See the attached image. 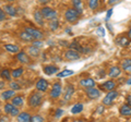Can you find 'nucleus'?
Masks as SVG:
<instances>
[{
    "instance_id": "obj_1",
    "label": "nucleus",
    "mask_w": 131,
    "mask_h": 122,
    "mask_svg": "<svg viewBox=\"0 0 131 122\" xmlns=\"http://www.w3.org/2000/svg\"><path fill=\"white\" fill-rule=\"evenodd\" d=\"M42 100H43V95L40 94V92H35V93H32V95L28 97V100H27V104L31 108H37L42 104Z\"/></svg>"
},
{
    "instance_id": "obj_2",
    "label": "nucleus",
    "mask_w": 131,
    "mask_h": 122,
    "mask_svg": "<svg viewBox=\"0 0 131 122\" xmlns=\"http://www.w3.org/2000/svg\"><path fill=\"white\" fill-rule=\"evenodd\" d=\"M80 13L78 12L74 8H71V9H68L64 13V19L67 20L69 23H75L78 20L80 19Z\"/></svg>"
},
{
    "instance_id": "obj_3",
    "label": "nucleus",
    "mask_w": 131,
    "mask_h": 122,
    "mask_svg": "<svg viewBox=\"0 0 131 122\" xmlns=\"http://www.w3.org/2000/svg\"><path fill=\"white\" fill-rule=\"evenodd\" d=\"M40 13H42L43 18H44L45 20H48V21L57 19V15H58V13H57L56 10L51 9V8H49V7L43 8V9L40 10Z\"/></svg>"
},
{
    "instance_id": "obj_4",
    "label": "nucleus",
    "mask_w": 131,
    "mask_h": 122,
    "mask_svg": "<svg viewBox=\"0 0 131 122\" xmlns=\"http://www.w3.org/2000/svg\"><path fill=\"white\" fill-rule=\"evenodd\" d=\"M118 96H119V93H118L117 91H114V89H113V91H109L107 93V95L104 97L103 105L104 106H110V105H113L115 99H116Z\"/></svg>"
},
{
    "instance_id": "obj_5",
    "label": "nucleus",
    "mask_w": 131,
    "mask_h": 122,
    "mask_svg": "<svg viewBox=\"0 0 131 122\" xmlns=\"http://www.w3.org/2000/svg\"><path fill=\"white\" fill-rule=\"evenodd\" d=\"M61 93H62V87H61V84L60 83H55L51 87V91H50V97L52 99H57L59 98Z\"/></svg>"
},
{
    "instance_id": "obj_6",
    "label": "nucleus",
    "mask_w": 131,
    "mask_h": 122,
    "mask_svg": "<svg viewBox=\"0 0 131 122\" xmlns=\"http://www.w3.org/2000/svg\"><path fill=\"white\" fill-rule=\"evenodd\" d=\"M64 58L69 61H74V60H79L81 58V55H80V52H78L77 50L70 48L69 50L64 52Z\"/></svg>"
},
{
    "instance_id": "obj_7",
    "label": "nucleus",
    "mask_w": 131,
    "mask_h": 122,
    "mask_svg": "<svg viewBox=\"0 0 131 122\" xmlns=\"http://www.w3.org/2000/svg\"><path fill=\"white\" fill-rule=\"evenodd\" d=\"M5 112L7 113V115L12 116V117H16L20 113L19 108L15 107L13 104H6V106H5Z\"/></svg>"
},
{
    "instance_id": "obj_8",
    "label": "nucleus",
    "mask_w": 131,
    "mask_h": 122,
    "mask_svg": "<svg viewBox=\"0 0 131 122\" xmlns=\"http://www.w3.org/2000/svg\"><path fill=\"white\" fill-rule=\"evenodd\" d=\"M100 88H101V91H105V92L113 91V89L116 88V83H115L113 80H108V81H106V82H104L103 84H101Z\"/></svg>"
},
{
    "instance_id": "obj_9",
    "label": "nucleus",
    "mask_w": 131,
    "mask_h": 122,
    "mask_svg": "<svg viewBox=\"0 0 131 122\" xmlns=\"http://www.w3.org/2000/svg\"><path fill=\"white\" fill-rule=\"evenodd\" d=\"M86 95L90 99H97L98 97L101 96V92L100 89L95 88V86L94 87H88L86 88Z\"/></svg>"
},
{
    "instance_id": "obj_10",
    "label": "nucleus",
    "mask_w": 131,
    "mask_h": 122,
    "mask_svg": "<svg viewBox=\"0 0 131 122\" xmlns=\"http://www.w3.org/2000/svg\"><path fill=\"white\" fill-rule=\"evenodd\" d=\"M74 92H75L74 86H73V85H71V84H68L67 86H66V91H64L63 99H64L66 101L70 100V99H71V97H72V95L74 94Z\"/></svg>"
},
{
    "instance_id": "obj_11",
    "label": "nucleus",
    "mask_w": 131,
    "mask_h": 122,
    "mask_svg": "<svg viewBox=\"0 0 131 122\" xmlns=\"http://www.w3.org/2000/svg\"><path fill=\"white\" fill-rule=\"evenodd\" d=\"M25 31L27 32V33H30L33 37H34V39H42L44 37V34L42 33L40 31L36 30V28H33V27H26Z\"/></svg>"
},
{
    "instance_id": "obj_12",
    "label": "nucleus",
    "mask_w": 131,
    "mask_h": 122,
    "mask_svg": "<svg viewBox=\"0 0 131 122\" xmlns=\"http://www.w3.org/2000/svg\"><path fill=\"white\" fill-rule=\"evenodd\" d=\"M80 86L84 87V88H88V87H94L95 86V81H94L92 78H88V79H84V80H81L80 82Z\"/></svg>"
},
{
    "instance_id": "obj_13",
    "label": "nucleus",
    "mask_w": 131,
    "mask_h": 122,
    "mask_svg": "<svg viewBox=\"0 0 131 122\" xmlns=\"http://www.w3.org/2000/svg\"><path fill=\"white\" fill-rule=\"evenodd\" d=\"M119 112L122 117H131V105L129 104L122 105L119 109Z\"/></svg>"
},
{
    "instance_id": "obj_14",
    "label": "nucleus",
    "mask_w": 131,
    "mask_h": 122,
    "mask_svg": "<svg viewBox=\"0 0 131 122\" xmlns=\"http://www.w3.org/2000/svg\"><path fill=\"white\" fill-rule=\"evenodd\" d=\"M48 82L45 79H40L37 83H36V88H37V91L39 92H46L47 88H48Z\"/></svg>"
},
{
    "instance_id": "obj_15",
    "label": "nucleus",
    "mask_w": 131,
    "mask_h": 122,
    "mask_svg": "<svg viewBox=\"0 0 131 122\" xmlns=\"http://www.w3.org/2000/svg\"><path fill=\"white\" fill-rule=\"evenodd\" d=\"M116 44L120 47H127L130 44V39L127 36H120V37H118L116 39Z\"/></svg>"
},
{
    "instance_id": "obj_16",
    "label": "nucleus",
    "mask_w": 131,
    "mask_h": 122,
    "mask_svg": "<svg viewBox=\"0 0 131 122\" xmlns=\"http://www.w3.org/2000/svg\"><path fill=\"white\" fill-rule=\"evenodd\" d=\"M120 74H121V69L119 67H112L109 70V73H108L109 78H112V79H116Z\"/></svg>"
},
{
    "instance_id": "obj_17",
    "label": "nucleus",
    "mask_w": 131,
    "mask_h": 122,
    "mask_svg": "<svg viewBox=\"0 0 131 122\" xmlns=\"http://www.w3.org/2000/svg\"><path fill=\"white\" fill-rule=\"evenodd\" d=\"M58 67H56V66H52V64H49V66H46V67H44V72H45V74H47V75H52V74H55V73L58 72Z\"/></svg>"
},
{
    "instance_id": "obj_18",
    "label": "nucleus",
    "mask_w": 131,
    "mask_h": 122,
    "mask_svg": "<svg viewBox=\"0 0 131 122\" xmlns=\"http://www.w3.org/2000/svg\"><path fill=\"white\" fill-rule=\"evenodd\" d=\"M16 59H18V60H19V62H21V63H28V62H30V58H28L27 55H26L24 51H20V52H18Z\"/></svg>"
},
{
    "instance_id": "obj_19",
    "label": "nucleus",
    "mask_w": 131,
    "mask_h": 122,
    "mask_svg": "<svg viewBox=\"0 0 131 122\" xmlns=\"http://www.w3.org/2000/svg\"><path fill=\"white\" fill-rule=\"evenodd\" d=\"M83 108H84L83 104H81V103L74 104V106L71 108V113L72 115H79V113H81L83 111Z\"/></svg>"
},
{
    "instance_id": "obj_20",
    "label": "nucleus",
    "mask_w": 131,
    "mask_h": 122,
    "mask_svg": "<svg viewBox=\"0 0 131 122\" xmlns=\"http://www.w3.org/2000/svg\"><path fill=\"white\" fill-rule=\"evenodd\" d=\"M12 104H13L15 107H22L24 105V99L22 96H13L12 97Z\"/></svg>"
},
{
    "instance_id": "obj_21",
    "label": "nucleus",
    "mask_w": 131,
    "mask_h": 122,
    "mask_svg": "<svg viewBox=\"0 0 131 122\" xmlns=\"http://www.w3.org/2000/svg\"><path fill=\"white\" fill-rule=\"evenodd\" d=\"M16 118H18V121H21V122L31 121V116H30V113H27V112H20L19 115L16 116Z\"/></svg>"
},
{
    "instance_id": "obj_22",
    "label": "nucleus",
    "mask_w": 131,
    "mask_h": 122,
    "mask_svg": "<svg viewBox=\"0 0 131 122\" xmlns=\"http://www.w3.org/2000/svg\"><path fill=\"white\" fill-rule=\"evenodd\" d=\"M34 19H35V22L38 24L40 26H44V18L42 13H40V11H35L34 12Z\"/></svg>"
},
{
    "instance_id": "obj_23",
    "label": "nucleus",
    "mask_w": 131,
    "mask_h": 122,
    "mask_svg": "<svg viewBox=\"0 0 131 122\" xmlns=\"http://www.w3.org/2000/svg\"><path fill=\"white\" fill-rule=\"evenodd\" d=\"M14 95H15V91H14V89H9V91H5V92H3L1 94V97H2L3 100H9Z\"/></svg>"
},
{
    "instance_id": "obj_24",
    "label": "nucleus",
    "mask_w": 131,
    "mask_h": 122,
    "mask_svg": "<svg viewBox=\"0 0 131 122\" xmlns=\"http://www.w3.org/2000/svg\"><path fill=\"white\" fill-rule=\"evenodd\" d=\"M121 69L126 72H131V58L125 59L121 63Z\"/></svg>"
},
{
    "instance_id": "obj_25",
    "label": "nucleus",
    "mask_w": 131,
    "mask_h": 122,
    "mask_svg": "<svg viewBox=\"0 0 131 122\" xmlns=\"http://www.w3.org/2000/svg\"><path fill=\"white\" fill-rule=\"evenodd\" d=\"M73 8L79 12L80 14L83 13V6H82V0H72Z\"/></svg>"
},
{
    "instance_id": "obj_26",
    "label": "nucleus",
    "mask_w": 131,
    "mask_h": 122,
    "mask_svg": "<svg viewBox=\"0 0 131 122\" xmlns=\"http://www.w3.org/2000/svg\"><path fill=\"white\" fill-rule=\"evenodd\" d=\"M5 48H6L7 51L10 52V54H18L20 51V48H19V46H16V45L7 44V45H5Z\"/></svg>"
},
{
    "instance_id": "obj_27",
    "label": "nucleus",
    "mask_w": 131,
    "mask_h": 122,
    "mask_svg": "<svg viewBox=\"0 0 131 122\" xmlns=\"http://www.w3.org/2000/svg\"><path fill=\"white\" fill-rule=\"evenodd\" d=\"M3 11H5L6 13H8L9 15H11V17H15V14H16L15 8L13 6H11V5H7V6L3 7Z\"/></svg>"
},
{
    "instance_id": "obj_28",
    "label": "nucleus",
    "mask_w": 131,
    "mask_h": 122,
    "mask_svg": "<svg viewBox=\"0 0 131 122\" xmlns=\"http://www.w3.org/2000/svg\"><path fill=\"white\" fill-rule=\"evenodd\" d=\"M20 38H21L22 40H24V42H33L34 40V37L30 34V33H27L26 31H24L22 32V33H20Z\"/></svg>"
},
{
    "instance_id": "obj_29",
    "label": "nucleus",
    "mask_w": 131,
    "mask_h": 122,
    "mask_svg": "<svg viewBox=\"0 0 131 122\" xmlns=\"http://www.w3.org/2000/svg\"><path fill=\"white\" fill-rule=\"evenodd\" d=\"M0 76H1L2 80H5V81H11L12 80V75L8 69H3V70L0 72Z\"/></svg>"
},
{
    "instance_id": "obj_30",
    "label": "nucleus",
    "mask_w": 131,
    "mask_h": 122,
    "mask_svg": "<svg viewBox=\"0 0 131 122\" xmlns=\"http://www.w3.org/2000/svg\"><path fill=\"white\" fill-rule=\"evenodd\" d=\"M73 74H74V71L66 69V70L61 71V72H59V73H57V78H68V76L73 75Z\"/></svg>"
},
{
    "instance_id": "obj_31",
    "label": "nucleus",
    "mask_w": 131,
    "mask_h": 122,
    "mask_svg": "<svg viewBox=\"0 0 131 122\" xmlns=\"http://www.w3.org/2000/svg\"><path fill=\"white\" fill-rule=\"evenodd\" d=\"M28 54H30L32 57H38L39 56V48L32 45V46L28 48Z\"/></svg>"
},
{
    "instance_id": "obj_32",
    "label": "nucleus",
    "mask_w": 131,
    "mask_h": 122,
    "mask_svg": "<svg viewBox=\"0 0 131 122\" xmlns=\"http://www.w3.org/2000/svg\"><path fill=\"white\" fill-rule=\"evenodd\" d=\"M23 72H24L23 68H18V69H15V70H13V72L11 73V75H12V78L18 79L23 74Z\"/></svg>"
},
{
    "instance_id": "obj_33",
    "label": "nucleus",
    "mask_w": 131,
    "mask_h": 122,
    "mask_svg": "<svg viewBox=\"0 0 131 122\" xmlns=\"http://www.w3.org/2000/svg\"><path fill=\"white\" fill-rule=\"evenodd\" d=\"M58 27H59V22H58L57 19L50 20V21H49V28H50L51 31H56Z\"/></svg>"
},
{
    "instance_id": "obj_34",
    "label": "nucleus",
    "mask_w": 131,
    "mask_h": 122,
    "mask_svg": "<svg viewBox=\"0 0 131 122\" xmlns=\"http://www.w3.org/2000/svg\"><path fill=\"white\" fill-rule=\"evenodd\" d=\"M98 2H100V0H88L89 8L91 10H95L96 8L98 7Z\"/></svg>"
},
{
    "instance_id": "obj_35",
    "label": "nucleus",
    "mask_w": 131,
    "mask_h": 122,
    "mask_svg": "<svg viewBox=\"0 0 131 122\" xmlns=\"http://www.w3.org/2000/svg\"><path fill=\"white\" fill-rule=\"evenodd\" d=\"M10 87H11V89H14V91H19V89H21V86H20L19 83L11 82V81H10Z\"/></svg>"
},
{
    "instance_id": "obj_36",
    "label": "nucleus",
    "mask_w": 131,
    "mask_h": 122,
    "mask_svg": "<svg viewBox=\"0 0 131 122\" xmlns=\"http://www.w3.org/2000/svg\"><path fill=\"white\" fill-rule=\"evenodd\" d=\"M31 121H34V122H43L44 121V118L40 117V116H34V117H31Z\"/></svg>"
},
{
    "instance_id": "obj_37",
    "label": "nucleus",
    "mask_w": 131,
    "mask_h": 122,
    "mask_svg": "<svg viewBox=\"0 0 131 122\" xmlns=\"http://www.w3.org/2000/svg\"><path fill=\"white\" fill-rule=\"evenodd\" d=\"M33 46L39 48V47L43 46V42H42V40H39V39L38 40H34V42H33Z\"/></svg>"
},
{
    "instance_id": "obj_38",
    "label": "nucleus",
    "mask_w": 131,
    "mask_h": 122,
    "mask_svg": "<svg viewBox=\"0 0 131 122\" xmlns=\"http://www.w3.org/2000/svg\"><path fill=\"white\" fill-rule=\"evenodd\" d=\"M97 34L100 35V36H102V37H104V36H105V31H104V28H103V27H98V28H97Z\"/></svg>"
},
{
    "instance_id": "obj_39",
    "label": "nucleus",
    "mask_w": 131,
    "mask_h": 122,
    "mask_svg": "<svg viewBox=\"0 0 131 122\" xmlns=\"http://www.w3.org/2000/svg\"><path fill=\"white\" fill-rule=\"evenodd\" d=\"M121 0H108L107 3L109 6H114V5H117V3H119Z\"/></svg>"
},
{
    "instance_id": "obj_40",
    "label": "nucleus",
    "mask_w": 131,
    "mask_h": 122,
    "mask_svg": "<svg viewBox=\"0 0 131 122\" xmlns=\"http://www.w3.org/2000/svg\"><path fill=\"white\" fill-rule=\"evenodd\" d=\"M5 19H6V12L3 11V10L0 9V22L3 21Z\"/></svg>"
},
{
    "instance_id": "obj_41",
    "label": "nucleus",
    "mask_w": 131,
    "mask_h": 122,
    "mask_svg": "<svg viewBox=\"0 0 131 122\" xmlns=\"http://www.w3.org/2000/svg\"><path fill=\"white\" fill-rule=\"evenodd\" d=\"M62 113H63V110H62V109H57L55 117H56V118H60L61 116H62Z\"/></svg>"
},
{
    "instance_id": "obj_42",
    "label": "nucleus",
    "mask_w": 131,
    "mask_h": 122,
    "mask_svg": "<svg viewBox=\"0 0 131 122\" xmlns=\"http://www.w3.org/2000/svg\"><path fill=\"white\" fill-rule=\"evenodd\" d=\"M112 14H113V9H109L108 11H107V14H106V21H108V20L110 19V17H112Z\"/></svg>"
},
{
    "instance_id": "obj_43",
    "label": "nucleus",
    "mask_w": 131,
    "mask_h": 122,
    "mask_svg": "<svg viewBox=\"0 0 131 122\" xmlns=\"http://www.w3.org/2000/svg\"><path fill=\"white\" fill-rule=\"evenodd\" d=\"M103 111H104V107L103 106H100L97 108V113H103Z\"/></svg>"
},
{
    "instance_id": "obj_44",
    "label": "nucleus",
    "mask_w": 131,
    "mask_h": 122,
    "mask_svg": "<svg viewBox=\"0 0 131 122\" xmlns=\"http://www.w3.org/2000/svg\"><path fill=\"white\" fill-rule=\"evenodd\" d=\"M37 1L39 2V3H42V5H46V3H48L50 0H37Z\"/></svg>"
},
{
    "instance_id": "obj_45",
    "label": "nucleus",
    "mask_w": 131,
    "mask_h": 122,
    "mask_svg": "<svg viewBox=\"0 0 131 122\" xmlns=\"http://www.w3.org/2000/svg\"><path fill=\"white\" fill-rule=\"evenodd\" d=\"M6 86V83H5V80L3 81H0V89H2L3 87Z\"/></svg>"
},
{
    "instance_id": "obj_46",
    "label": "nucleus",
    "mask_w": 131,
    "mask_h": 122,
    "mask_svg": "<svg viewBox=\"0 0 131 122\" xmlns=\"http://www.w3.org/2000/svg\"><path fill=\"white\" fill-rule=\"evenodd\" d=\"M127 104L131 105V94H129L128 96H127Z\"/></svg>"
},
{
    "instance_id": "obj_47",
    "label": "nucleus",
    "mask_w": 131,
    "mask_h": 122,
    "mask_svg": "<svg viewBox=\"0 0 131 122\" xmlns=\"http://www.w3.org/2000/svg\"><path fill=\"white\" fill-rule=\"evenodd\" d=\"M66 33H68L69 35H72V31H71V28H70V27L66 28Z\"/></svg>"
},
{
    "instance_id": "obj_48",
    "label": "nucleus",
    "mask_w": 131,
    "mask_h": 122,
    "mask_svg": "<svg viewBox=\"0 0 131 122\" xmlns=\"http://www.w3.org/2000/svg\"><path fill=\"white\" fill-rule=\"evenodd\" d=\"M128 38L130 39V42H131V28L128 31Z\"/></svg>"
},
{
    "instance_id": "obj_49",
    "label": "nucleus",
    "mask_w": 131,
    "mask_h": 122,
    "mask_svg": "<svg viewBox=\"0 0 131 122\" xmlns=\"http://www.w3.org/2000/svg\"><path fill=\"white\" fill-rule=\"evenodd\" d=\"M8 119H7V118H1V119H0V121H7Z\"/></svg>"
},
{
    "instance_id": "obj_50",
    "label": "nucleus",
    "mask_w": 131,
    "mask_h": 122,
    "mask_svg": "<svg viewBox=\"0 0 131 122\" xmlns=\"http://www.w3.org/2000/svg\"><path fill=\"white\" fill-rule=\"evenodd\" d=\"M6 1H9V2H12V1H14V0H6Z\"/></svg>"
},
{
    "instance_id": "obj_51",
    "label": "nucleus",
    "mask_w": 131,
    "mask_h": 122,
    "mask_svg": "<svg viewBox=\"0 0 131 122\" xmlns=\"http://www.w3.org/2000/svg\"><path fill=\"white\" fill-rule=\"evenodd\" d=\"M0 115H1V112H0Z\"/></svg>"
}]
</instances>
